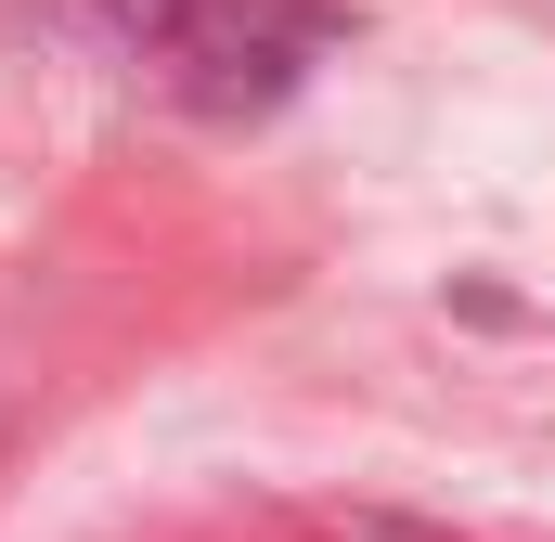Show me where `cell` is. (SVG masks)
<instances>
[{
    "mask_svg": "<svg viewBox=\"0 0 555 542\" xmlns=\"http://www.w3.org/2000/svg\"><path fill=\"white\" fill-rule=\"evenodd\" d=\"M323 542H452V530H426V517H323Z\"/></svg>",
    "mask_w": 555,
    "mask_h": 542,
    "instance_id": "2",
    "label": "cell"
},
{
    "mask_svg": "<svg viewBox=\"0 0 555 542\" xmlns=\"http://www.w3.org/2000/svg\"><path fill=\"white\" fill-rule=\"evenodd\" d=\"M117 39H130V65H155L181 104H207V117H259L297 91V65L336 39V0H91Z\"/></svg>",
    "mask_w": 555,
    "mask_h": 542,
    "instance_id": "1",
    "label": "cell"
}]
</instances>
